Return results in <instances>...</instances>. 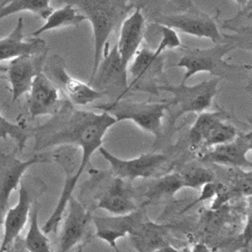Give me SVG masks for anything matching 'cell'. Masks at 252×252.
Listing matches in <instances>:
<instances>
[{"label": "cell", "instance_id": "cell-28", "mask_svg": "<svg viewBox=\"0 0 252 252\" xmlns=\"http://www.w3.org/2000/svg\"><path fill=\"white\" fill-rule=\"evenodd\" d=\"M237 134V129L232 124L227 123L226 120L220 121L209 133L200 148L209 150L217 145L224 144L233 140Z\"/></svg>", "mask_w": 252, "mask_h": 252}, {"label": "cell", "instance_id": "cell-21", "mask_svg": "<svg viewBox=\"0 0 252 252\" xmlns=\"http://www.w3.org/2000/svg\"><path fill=\"white\" fill-rule=\"evenodd\" d=\"M133 247L138 252H156L167 245L165 226L145 218L129 234Z\"/></svg>", "mask_w": 252, "mask_h": 252}, {"label": "cell", "instance_id": "cell-3", "mask_svg": "<svg viewBox=\"0 0 252 252\" xmlns=\"http://www.w3.org/2000/svg\"><path fill=\"white\" fill-rule=\"evenodd\" d=\"M240 46H242L240 38L234 37L229 41L223 39L206 48H185L184 54L175 64L177 67L185 69L181 83L186 84L191 77L202 72H208L220 79H226L227 75L235 71L251 69L250 65L230 64L224 60L226 54Z\"/></svg>", "mask_w": 252, "mask_h": 252}, {"label": "cell", "instance_id": "cell-18", "mask_svg": "<svg viewBox=\"0 0 252 252\" xmlns=\"http://www.w3.org/2000/svg\"><path fill=\"white\" fill-rule=\"evenodd\" d=\"M145 17L137 7L122 21L119 26V36L116 46L123 64L128 67L136 52L141 47L145 33Z\"/></svg>", "mask_w": 252, "mask_h": 252}, {"label": "cell", "instance_id": "cell-32", "mask_svg": "<svg viewBox=\"0 0 252 252\" xmlns=\"http://www.w3.org/2000/svg\"><path fill=\"white\" fill-rule=\"evenodd\" d=\"M156 252H179V251H177L176 249H174L170 245H167V246H165V247H163V248H161V249H159Z\"/></svg>", "mask_w": 252, "mask_h": 252}, {"label": "cell", "instance_id": "cell-4", "mask_svg": "<svg viewBox=\"0 0 252 252\" xmlns=\"http://www.w3.org/2000/svg\"><path fill=\"white\" fill-rule=\"evenodd\" d=\"M220 80L218 77H213L193 86L182 83L175 86L170 84L158 86V90L167 92L172 95L170 99H166L169 124L173 125L180 116L186 113H200L210 108L218 93Z\"/></svg>", "mask_w": 252, "mask_h": 252}, {"label": "cell", "instance_id": "cell-16", "mask_svg": "<svg viewBox=\"0 0 252 252\" xmlns=\"http://www.w3.org/2000/svg\"><path fill=\"white\" fill-rule=\"evenodd\" d=\"M127 78V67L121 60L116 43L111 48L109 47V43L106 44L95 73L90 79L89 84L94 88L107 86L120 87L123 88L124 92L128 88Z\"/></svg>", "mask_w": 252, "mask_h": 252}, {"label": "cell", "instance_id": "cell-36", "mask_svg": "<svg viewBox=\"0 0 252 252\" xmlns=\"http://www.w3.org/2000/svg\"><path fill=\"white\" fill-rule=\"evenodd\" d=\"M113 249H114V251H115V252H121V251H120V249H119L117 246H116L115 248H113Z\"/></svg>", "mask_w": 252, "mask_h": 252}, {"label": "cell", "instance_id": "cell-11", "mask_svg": "<svg viewBox=\"0 0 252 252\" xmlns=\"http://www.w3.org/2000/svg\"><path fill=\"white\" fill-rule=\"evenodd\" d=\"M67 213L62 224L57 252H71L81 244L89 222L92 220V214L73 195L67 204Z\"/></svg>", "mask_w": 252, "mask_h": 252}, {"label": "cell", "instance_id": "cell-5", "mask_svg": "<svg viewBox=\"0 0 252 252\" xmlns=\"http://www.w3.org/2000/svg\"><path fill=\"white\" fill-rule=\"evenodd\" d=\"M110 114L116 123L123 120L133 121L141 129L152 133L156 139L162 134V119L167 111V102L163 101H127L123 98L112 102L94 105Z\"/></svg>", "mask_w": 252, "mask_h": 252}, {"label": "cell", "instance_id": "cell-34", "mask_svg": "<svg viewBox=\"0 0 252 252\" xmlns=\"http://www.w3.org/2000/svg\"><path fill=\"white\" fill-rule=\"evenodd\" d=\"M2 225H3V218H0V242L2 238Z\"/></svg>", "mask_w": 252, "mask_h": 252}, {"label": "cell", "instance_id": "cell-30", "mask_svg": "<svg viewBox=\"0 0 252 252\" xmlns=\"http://www.w3.org/2000/svg\"><path fill=\"white\" fill-rule=\"evenodd\" d=\"M159 28H160L161 37L157 48L154 49L157 55H162L163 52L167 49L182 47L181 40L175 30L163 25H159Z\"/></svg>", "mask_w": 252, "mask_h": 252}, {"label": "cell", "instance_id": "cell-6", "mask_svg": "<svg viewBox=\"0 0 252 252\" xmlns=\"http://www.w3.org/2000/svg\"><path fill=\"white\" fill-rule=\"evenodd\" d=\"M163 62V55H157L154 49L148 47L139 48L131 60L129 67L132 81L128 84V88L116 99L123 98L130 91L138 90L157 94L158 91L157 81L162 74Z\"/></svg>", "mask_w": 252, "mask_h": 252}, {"label": "cell", "instance_id": "cell-23", "mask_svg": "<svg viewBox=\"0 0 252 252\" xmlns=\"http://www.w3.org/2000/svg\"><path fill=\"white\" fill-rule=\"evenodd\" d=\"M227 113L224 110L215 111H202L198 113V117L188 132V140L190 148L194 151L201 147L202 143L213 130V128L220 121L226 120Z\"/></svg>", "mask_w": 252, "mask_h": 252}, {"label": "cell", "instance_id": "cell-12", "mask_svg": "<svg viewBox=\"0 0 252 252\" xmlns=\"http://www.w3.org/2000/svg\"><path fill=\"white\" fill-rule=\"evenodd\" d=\"M49 70L57 84L63 88V91L68 95L69 100L73 105H89L102 98L106 94L105 91L97 90L90 84L72 77L65 69L64 63H62V58L58 56L53 58Z\"/></svg>", "mask_w": 252, "mask_h": 252}, {"label": "cell", "instance_id": "cell-29", "mask_svg": "<svg viewBox=\"0 0 252 252\" xmlns=\"http://www.w3.org/2000/svg\"><path fill=\"white\" fill-rule=\"evenodd\" d=\"M11 137L13 138L20 150L25 147L27 140L30 138V134L26 131L22 125L12 123L0 114V138Z\"/></svg>", "mask_w": 252, "mask_h": 252}, {"label": "cell", "instance_id": "cell-2", "mask_svg": "<svg viewBox=\"0 0 252 252\" xmlns=\"http://www.w3.org/2000/svg\"><path fill=\"white\" fill-rule=\"evenodd\" d=\"M76 7L91 23L94 35V60L91 78L95 73L97 65L111 33L127 17L132 4L121 0H63ZM90 78V79H91Z\"/></svg>", "mask_w": 252, "mask_h": 252}, {"label": "cell", "instance_id": "cell-37", "mask_svg": "<svg viewBox=\"0 0 252 252\" xmlns=\"http://www.w3.org/2000/svg\"><path fill=\"white\" fill-rule=\"evenodd\" d=\"M121 1H122V2H124V3H126V4H130V3H129V1H130V0H121Z\"/></svg>", "mask_w": 252, "mask_h": 252}, {"label": "cell", "instance_id": "cell-1", "mask_svg": "<svg viewBox=\"0 0 252 252\" xmlns=\"http://www.w3.org/2000/svg\"><path fill=\"white\" fill-rule=\"evenodd\" d=\"M53 116L52 120L38 129V149L60 145L80 147L82 156L78 173L82 175L90 164L92 155L102 146L105 133L116 120L104 111L95 113L77 109L69 101H64Z\"/></svg>", "mask_w": 252, "mask_h": 252}, {"label": "cell", "instance_id": "cell-24", "mask_svg": "<svg viewBox=\"0 0 252 252\" xmlns=\"http://www.w3.org/2000/svg\"><path fill=\"white\" fill-rule=\"evenodd\" d=\"M52 11L50 0H4L0 4V21L21 12H31L45 20Z\"/></svg>", "mask_w": 252, "mask_h": 252}, {"label": "cell", "instance_id": "cell-17", "mask_svg": "<svg viewBox=\"0 0 252 252\" xmlns=\"http://www.w3.org/2000/svg\"><path fill=\"white\" fill-rule=\"evenodd\" d=\"M31 211L32 199L30 192L24 183H21L17 204L13 208H10L8 211H6L3 218L0 252H5L6 249L18 237H20V233L30 220Z\"/></svg>", "mask_w": 252, "mask_h": 252}, {"label": "cell", "instance_id": "cell-9", "mask_svg": "<svg viewBox=\"0 0 252 252\" xmlns=\"http://www.w3.org/2000/svg\"><path fill=\"white\" fill-rule=\"evenodd\" d=\"M252 148V132L238 133L236 137L224 144L217 145L209 149L202 157L203 162L230 166L242 170L249 169L252 161L247 154Z\"/></svg>", "mask_w": 252, "mask_h": 252}, {"label": "cell", "instance_id": "cell-26", "mask_svg": "<svg viewBox=\"0 0 252 252\" xmlns=\"http://www.w3.org/2000/svg\"><path fill=\"white\" fill-rule=\"evenodd\" d=\"M181 188H183V184L179 172L169 173L154 181L146 195L149 200H155L164 196H172Z\"/></svg>", "mask_w": 252, "mask_h": 252}, {"label": "cell", "instance_id": "cell-7", "mask_svg": "<svg viewBox=\"0 0 252 252\" xmlns=\"http://www.w3.org/2000/svg\"><path fill=\"white\" fill-rule=\"evenodd\" d=\"M157 22L186 34L208 38L214 43H219L224 39L215 20L195 7L189 6L181 13L165 15Z\"/></svg>", "mask_w": 252, "mask_h": 252}, {"label": "cell", "instance_id": "cell-10", "mask_svg": "<svg viewBox=\"0 0 252 252\" xmlns=\"http://www.w3.org/2000/svg\"><path fill=\"white\" fill-rule=\"evenodd\" d=\"M47 51L40 54L22 55L10 60L6 68L11 88L12 101L30 91L34 77L42 71Z\"/></svg>", "mask_w": 252, "mask_h": 252}, {"label": "cell", "instance_id": "cell-20", "mask_svg": "<svg viewBox=\"0 0 252 252\" xmlns=\"http://www.w3.org/2000/svg\"><path fill=\"white\" fill-rule=\"evenodd\" d=\"M95 208L102 209L113 216H121L138 210L139 206L124 180L114 177L112 183L99 197Z\"/></svg>", "mask_w": 252, "mask_h": 252}, {"label": "cell", "instance_id": "cell-22", "mask_svg": "<svg viewBox=\"0 0 252 252\" xmlns=\"http://www.w3.org/2000/svg\"><path fill=\"white\" fill-rule=\"evenodd\" d=\"M84 21H86V17L76 7L66 3L58 9H53L45 19L44 24L35 30L32 33V36L37 37L45 32L78 26Z\"/></svg>", "mask_w": 252, "mask_h": 252}, {"label": "cell", "instance_id": "cell-27", "mask_svg": "<svg viewBox=\"0 0 252 252\" xmlns=\"http://www.w3.org/2000/svg\"><path fill=\"white\" fill-rule=\"evenodd\" d=\"M183 188L198 189L202 188L205 184L212 182L214 175L212 172L200 165H188L179 172Z\"/></svg>", "mask_w": 252, "mask_h": 252}, {"label": "cell", "instance_id": "cell-19", "mask_svg": "<svg viewBox=\"0 0 252 252\" xmlns=\"http://www.w3.org/2000/svg\"><path fill=\"white\" fill-rule=\"evenodd\" d=\"M48 51L46 43L39 37L25 40L23 18H19L15 28L0 38V62L12 60L22 55L40 54Z\"/></svg>", "mask_w": 252, "mask_h": 252}, {"label": "cell", "instance_id": "cell-14", "mask_svg": "<svg viewBox=\"0 0 252 252\" xmlns=\"http://www.w3.org/2000/svg\"><path fill=\"white\" fill-rule=\"evenodd\" d=\"M145 218V215L138 209L121 216H92V221L94 226V235L105 241L111 248H115L117 240L129 235Z\"/></svg>", "mask_w": 252, "mask_h": 252}, {"label": "cell", "instance_id": "cell-31", "mask_svg": "<svg viewBox=\"0 0 252 252\" xmlns=\"http://www.w3.org/2000/svg\"><path fill=\"white\" fill-rule=\"evenodd\" d=\"M237 5L241 6L242 8H245L250 5V0H233Z\"/></svg>", "mask_w": 252, "mask_h": 252}, {"label": "cell", "instance_id": "cell-38", "mask_svg": "<svg viewBox=\"0 0 252 252\" xmlns=\"http://www.w3.org/2000/svg\"><path fill=\"white\" fill-rule=\"evenodd\" d=\"M3 70H6V68H5V67H1V66H0V72H1V71H3Z\"/></svg>", "mask_w": 252, "mask_h": 252}, {"label": "cell", "instance_id": "cell-15", "mask_svg": "<svg viewBox=\"0 0 252 252\" xmlns=\"http://www.w3.org/2000/svg\"><path fill=\"white\" fill-rule=\"evenodd\" d=\"M44 155H34L26 160L14 156L6 158L0 167V218H4L12 192L18 187L25 172L33 164L47 162Z\"/></svg>", "mask_w": 252, "mask_h": 252}, {"label": "cell", "instance_id": "cell-25", "mask_svg": "<svg viewBox=\"0 0 252 252\" xmlns=\"http://www.w3.org/2000/svg\"><path fill=\"white\" fill-rule=\"evenodd\" d=\"M24 243L29 252H52L49 239L38 223V212L34 207L30 215V226Z\"/></svg>", "mask_w": 252, "mask_h": 252}, {"label": "cell", "instance_id": "cell-33", "mask_svg": "<svg viewBox=\"0 0 252 252\" xmlns=\"http://www.w3.org/2000/svg\"><path fill=\"white\" fill-rule=\"evenodd\" d=\"M193 252H209V251H208V249H207L206 246H204V245H202V244H199V245H197V246L194 248Z\"/></svg>", "mask_w": 252, "mask_h": 252}, {"label": "cell", "instance_id": "cell-8", "mask_svg": "<svg viewBox=\"0 0 252 252\" xmlns=\"http://www.w3.org/2000/svg\"><path fill=\"white\" fill-rule=\"evenodd\" d=\"M97 151L108 162L114 177L129 181L154 176L166 161V156L158 153H147L134 158L124 159L114 156L103 146Z\"/></svg>", "mask_w": 252, "mask_h": 252}, {"label": "cell", "instance_id": "cell-35", "mask_svg": "<svg viewBox=\"0 0 252 252\" xmlns=\"http://www.w3.org/2000/svg\"><path fill=\"white\" fill-rule=\"evenodd\" d=\"M76 252H84V251H83V245H82V244H80V245L77 246Z\"/></svg>", "mask_w": 252, "mask_h": 252}, {"label": "cell", "instance_id": "cell-13", "mask_svg": "<svg viewBox=\"0 0 252 252\" xmlns=\"http://www.w3.org/2000/svg\"><path fill=\"white\" fill-rule=\"evenodd\" d=\"M28 93V109L32 118L53 116L62 106L58 88L42 71L34 77Z\"/></svg>", "mask_w": 252, "mask_h": 252}]
</instances>
